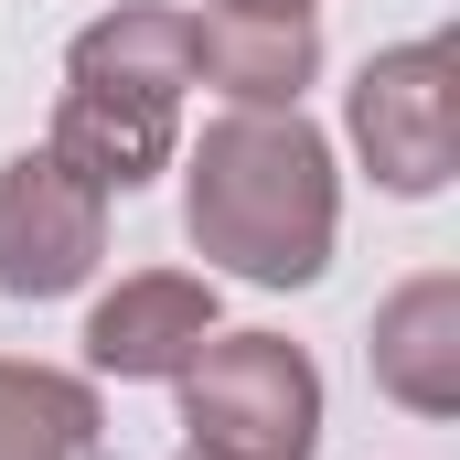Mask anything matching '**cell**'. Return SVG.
I'll use <instances>...</instances> for the list:
<instances>
[{
    "mask_svg": "<svg viewBox=\"0 0 460 460\" xmlns=\"http://www.w3.org/2000/svg\"><path fill=\"white\" fill-rule=\"evenodd\" d=\"M172 161H182V235L204 268L257 279V289H311L332 268L343 172L300 108H226Z\"/></svg>",
    "mask_w": 460,
    "mask_h": 460,
    "instance_id": "6da1fadb",
    "label": "cell"
},
{
    "mask_svg": "<svg viewBox=\"0 0 460 460\" xmlns=\"http://www.w3.org/2000/svg\"><path fill=\"white\" fill-rule=\"evenodd\" d=\"M182 86H193V11L118 0L65 43V97L43 150L86 172L97 193H139L182 150Z\"/></svg>",
    "mask_w": 460,
    "mask_h": 460,
    "instance_id": "7a4b0ae2",
    "label": "cell"
},
{
    "mask_svg": "<svg viewBox=\"0 0 460 460\" xmlns=\"http://www.w3.org/2000/svg\"><path fill=\"white\" fill-rule=\"evenodd\" d=\"M182 385V450L204 460H311L322 450V364L279 332H204L193 364L172 375Z\"/></svg>",
    "mask_w": 460,
    "mask_h": 460,
    "instance_id": "3957f363",
    "label": "cell"
},
{
    "mask_svg": "<svg viewBox=\"0 0 460 460\" xmlns=\"http://www.w3.org/2000/svg\"><path fill=\"white\" fill-rule=\"evenodd\" d=\"M343 139L385 193H407V204L439 193L460 172V43L429 32V43L375 54L353 75V97H343Z\"/></svg>",
    "mask_w": 460,
    "mask_h": 460,
    "instance_id": "277c9868",
    "label": "cell"
},
{
    "mask_svg": "<svg viewBox=\"0 0 460 460\" xmlns=\"http://www.w3.org/2000/svg\"><path fill=\"white\" fill-rule=\"evenodd\" d=\"M108 257V193L54 150L0 161V300H65Z\"/></svg>",
    "mask_w": 460,
    "mask_h": 460,
    "instance_id": "5b68a950",
    "label": "cell"
},
{
    "mask_svg": "<svg viewBox=\"0 0 460 460\" xmlns=\"http://www.w3.org/2000/svg\"><path fill=\"white\" fill-rule=\"evenodd\" d=\"M204 332H215V279H193V268H139V279H118L108 300L86 311V364L118 375V385H172Z\"/></svg>",
    "mask_w": 460,
    "mask_h": 460,
    "instance_id": "8992f818",
    "label": "cell"
},
{
    "mask_svg": "<svg viewBox=\"0 0 460 460\" xmlns=\"http://www.w3.org/2000/svg\"><path fill=\"white\" fill-rule=\"evenodd\" d=\"M322 75V22L311 11H193V86L235 108H300Z\"/></svg>",
    "mask_w": 460,
    "mask_h": 460,
    "instance_id": "52a82bcc",
    "label": "cell"
},
{
    "mask_svg": "<svg viewBox=\"0 0 460 460\" xmlns=\"http://www.w3.org/2000/svg\"><path fill=\"white\" fill-rule=\"evenodd\" d=\"M375 385L407 407V418H460V279L429 268L407 289L375 300V332H364Z\"/></svg>",
    "mask_w": 460,
    "mask_h": 460,
    "instance_id": "ba28073f",
    "label": "cell"
},
{
    "mask_svg": "<svg viewBox=\"0 0 460 460\" xmlns=\"http://www.w3.org/2000/svg\"><path fill=\"white\" fill-rule=\"evenodd\" d=\"M97 385L0 353V460H97Z\"/></svg>",
    "mask_w": 460,
    "mask_h": 460,
    "instance_id": "9c48e42d",
    "label": "cell"
},
{
    "mask_svg": "<svg viewBox=\"0 0 460 460\" xmlns=\"http://www.w3.org/2000/svg\"><path fill=\"white\" fill-rule=\"evenodd\" d=\"M226 11H322V0H226Z\"/></svg>",
    "mask_w": 460,
    "mask_h": 460,
    "instance_id": "30bf717a",
    "label": "cell"
},
{
    "mask_svg": "<svg viewBox=\"0 0 460 460\" xmlns=\"http://www.w3.org/2000/svg\"><path fill=\"white\" fill-rule=\"evenodd\" d=\"M182 460H204V450H182Z\"/></svg>",
    "mask_w": 460,
    "mask_h": 460,
    "instance_id": "8fae6325",
    "label": "cell"
}]
</instances>
